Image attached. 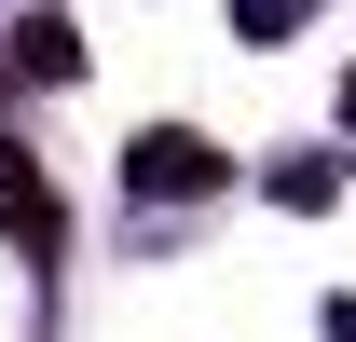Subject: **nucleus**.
<instances>
[{
  "label": "nucleus",
  "mask_w": 356,
  "mask_h": 342,
  "mask_svg": "<svg viewBox=\"0 0 356 342\" xmlns=\"http://www.w3.org/2000/svg\"><path fill=\"white\" fill-rule=\"evenodd\" d=\"M137 192H206V178H220V151H206V137H192V124H151V137H137Z\"/></svg>",
  "instance_id": "f257e3e1"
}]
</instances>
